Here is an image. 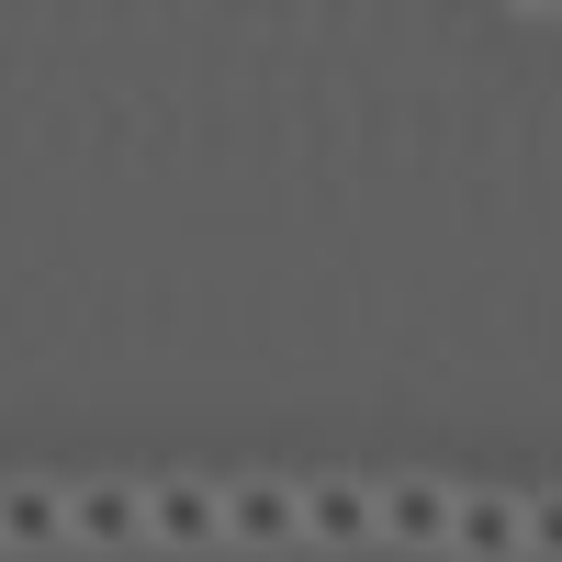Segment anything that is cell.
Listing matches in <instances>:
<instances>
[{
  "label": "cell",
  "instance_id": "2",
  "mask_svg": "<svg viewBox=\"0 0 562 562\" xmlns=\"http://www.w3.org/2000/svg\"><path fill=\"white\" fill-rule=\"evenodd\" d=\"M304 540H315V551H360V540H383V484L315 473V484H304Z\"/></svg>",
  "mask_w": 562,
  "mask_h": 562
},
{
  "label": "cell",
  "instance_id": "5",
  "mask_svg": "<svg viewBox=\"0 0 562 562\" xmlns=\"http://www.w3.org/2000/svg\"><path fill=\"white\" fill-rule=\"evenodd\" d=\"M450 506H461V484L394 473V484H383V540H394V551H450Z\"/></svg>",
  "mask_w": 562,
  "mask_h": 562
},
{
  "label": "cell",
  "instance_id": "4",
  "mask_svg": "<svg viewBox=\"0 0 562 562\" xmlns=\"http://www.w3.org/2000/svg\"><path fill=\"white\" fill-rule=\"evenodd\" d=\"M450 551L461 562H529V495H461L450 506Z\"/></svg>",
  "mask_w": 562,
  "mask_h": 562
},
{
  "label": "cell",
  "instance_id": "6",
  "mask_svg": "<svg viewBox=\"0 0 562 562\" xmlns=\"http://www.w3.org/2000/svg\"><path fill=\"white\" fill-rule=\"evenodd\" d=\"M68 540L79 551H135L147 540V484H79L68 495Z\"/></svg>",
  "mask_w": 562,
  "mask_h": 562
},
{
  "label": "cell",
  "instance_id": "3",
  "mask_svg": "<svg viewBox=\"0 0 562 562\" xmlns=\"http://www.w3.org/2000/svg\"><path fill=\"white\" fill-rule=\"evenodd\" d=\"M147 540H158V551H214V540H225V484H203V473L147 484Z\"/></svg>",
  "mask_w": 562,
  "mask_h": 562
},
{
  "label": "cell",
  "instance_id": "7",
  "mask_svg": "<svg viewBox=\"0 0 562 562\" xmlns=\"http://www.w3.org/2000/svg\"><path fill=\"white\" fill-rule=\"evenodd\" d=\"M68 495H79V484H34V473H23L12 495H0V540H12L23 562L57 551V540H68Z\"/></svg>",
  "mask_w": 562,
  "mask_h": 562
},
{
  "label": "cell",
  "instance_id": "8",
  "mask_svg": "<svg viewBox=\"0 0 562 562\" xmlns=\"http://www.w3.org/2000/svg\"><path fill=\"white\" fill-rule=\"evenodd\" d=\"M529 562H562V484L529 495Z\"/></svg>",
  "mask_w": 562,
  "mask_h": 562
},
{
  "label": "cell",
  "instance_id": "1",
  "mask_svg": "<svg viewBox=\"0 0 562 562\" xmlns=\"http://www.w3.org/2000/svg\"><path fill=\"white\" fill-rule=\"evenodd\" d=\"M225 540L237 551H293L304 540V484H281V473L225 484Z\"/></svg>",
  "mask_w": 562,
  "mask_h": 562
}]
</instances>
